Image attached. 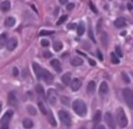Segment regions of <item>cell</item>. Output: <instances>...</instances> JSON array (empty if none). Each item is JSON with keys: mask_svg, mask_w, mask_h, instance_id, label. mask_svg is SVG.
<instances>
[{"mask_svg": "<svg viewBox=\"0 0 133 129\" xmlns=\"http://www.w3.org/2000/svg\"><path fill=\"white\" fill-rule=\"evenodd\" d=\"M72 107H73V110L76 112V114H78L79 117H85L86 115L87 108H86V104L84 103L83 100H81V99L74 100Z\"/></svg>", "mask_w": 133, "mask_h": 129, "instance_id": "cell-1", "label": "cell"}, {"mask_svg": "<svg viewBox=\"0 0 133 129\" xmlns=\"http://www.w3.org/2000/svg\"><path fill=\"white\" fill-rule=\"evenodd\" d=\"M116 123L118 124V126L121 128H125L128 125V119H127L126 113H125V111H124V109L122 107L117 108V111H116Z\"/></svg>", "mask_w": 133, "mask_h": 129, "instance_id": "cell-2", "label": "cell"}, {"mask_svg": "<svg viewBox=\"0 0 133 129\" xmlns=\"http://www.w3.org/2000/svg\"><path fill=\"white\" fill-rule=\"evenodd\" d=\"M12 114H14V111L10 109L7 110L3 114V117L1 118V121H0V129H8V125L12 118Z\"/></svg>", "mask_w": 133, "mask_h": 129, "instance_id": "cell-3", "label": "cell"}, {"mask_svg": "<svg viewBox=\"0 0 133 129\" xmlns=\"http://www.w3.org/2000/svg\"><path fill=\"white\" fill-rule=\"evenodd\" d=\"M58 117H59V120L62 123V125H64L65 127H71V125H72V119H71V115H70V113L68 111H65V110H59L58 111Z\"/></svg>", "mask_w": 133, "mask_h": 129, "instance_id": "cell-4", "label": "cell"}, {"mask_svg": "<svg viewBox=\"0 0 133 129\" xmlns=\"http://www.w3.org/2000/svg\"><path fill=\"white\" fill-rule=\"evenodd\" d=\"M123 96H124V99H125L127 105L129 106V108L133 109V91L130 88H124Z\"/></svg>", "mask_w": 133, "mask_h": 129, "instance_id": "cell-5", "label": "cell"}, {"mask_svg": "<svg viewBox=\"0 0 133 129\" xmlns=\"http://www.w3.org/2000/svg\"><path fill=\"white\" fill-rule=\"evenodd\" d=\"M104 120H105L106 124L109 126L110 129H115V127H116V121L114 120V118L111 114V112H109V111L106 112L105 115H104Z\"/></svg>", "mask_w": 133, "mask_h": 129, "instance_id": "cell-6", "label": "cell"}, {"mask_svg": "<svg viewBox=\"0 0 133 129\" xmlns=\"http://www.w3.org/2000/svg\"><path fill=\"white\" fill-rule=\"evenodd\" d=\"M46 99L48 100V102L52 105H54L56 103V100H57V95H56V92L53 89V88H49L48 92H47V97Z\"/></svg>", "mask_w": 133, "mask_h": 129, "instance_id": "cell-7", "label": "cell"}, {"mask_svg": "<svg viewBox=\"0 0 133 129\" xmlns=\"http://www.w3.org/2000/svg\"><path fill=\"white\" fill-rule=\"evenodd\" d=\"M7 103L10 106H17L18 99H17V95L15 92H9V94L7 96Z\"/></svg>", "mask_w": 133, "mask_h": 129, "instance_id": "cell-8", "label": "cell"}, {"mask_svg": "<svg viewBox=\"0 0 133 129\" xmlns=\"http://www.w3.org/2000/svg\"><path fill=\"white\" fill-rule=\"evenodd\" d=\"M42 79H44L46 81V83H51L52 80H53V75L48 70L43 69V71H42Z\"/></svg>", "mask_w": 133, "mask_h": 129, "instance_id": "cell-9", "label": "cell"}, {"mask_svg": "<svg viewBox=\"0 0 133 129\" xmlns=\"http://www.w3.org/2000/svg\"><path fill=\"white\" fill-rule=\"evenodd\" d=\"M81 84H82L81 80L78 79V78H75V79L71 80V83H70V85H71V89H72L73 92H77V91L80 88Z\"/></svg>", "mask_w": 133, "mask_h": 129, "instance_id": "cell-10", "label": "cell"}, {"mask_svg": "<svg viewBox=\"0 0 133 129\" xmlns=\"http://www.w3.org/2000/svg\"><path fill=\"white\" fill-rule=\"evenodd\" d=\"M32 68H33V71H34V74H35L36 78L38 80L42 79V71H43V68L38 63H36V62H33L32 63Z\"/></svg>", "mask_w": 133, "mask_h": 129, "instance_id": "cell-11", "label": "cell"}, {"mask_svg": "<svg viewBox=\"0 0 133 129\" xmlns=\"http://www.w3.org/2000/svg\"><path fill=\"white\" fill-rule=\"evenodd\" d=\"M17 45H18L17 38H16V37H11V38H9V40L7 41V43H6V48H7V50L12 51L14 49H16Z\"/></svg>", "mask_w": 133, "mask_h": 129, "instance_id": "cell-12", "label": "cell"}, {"mask_svg": "<svg viewBox=\"0 0 133 129\" xmlns=\"http://www.w3.org/2000/svg\"><path fill=\"white\" fill-rule=\"evenodd\" d=\"M108 92H109L108 84H107L105 81L101 82L100 87H99V95H100V96H105V95H107V94H108Z\"/></svg>", "mask_w": 133, "mask_h": 129, "instance_id": "cell-13", "label": "cell"}, {"mask_svg": "<svg viewBox=\"0 0 133 129\" xmlns=\"http://www.w3.org/2000/svg\"><path fill=\"white\" fill-rule=\"evenodd\" d=\"M50 63H51L52 68H53L57 73H60V72H61V64H60V62H59L58 59H52Z\"/></svg>", "mask_w": 133, "mask_h": 129, "instance_id": "cell-14", "label": "cell"}, {"mask_svg": "<svg viewBox=\"0 0 133 129\" xmlns=\"http://www.w3.org/2000/svg\"><path fill=\"white\" fill-rule=\"evenodd\" d=\"M96 91V82L95 81H89L87 83V87H86V92L88 94H94Z\"/></svg>", "mask_w": 133, "mask_h": 129, "instance_id": "cell-15", "label": "cell"}, {"mask_svg": "<svg viewBox=\"0 0 133 129\" xmlns=\"http://www.w3.org/2000/svg\"><path fill=\"white\" fill-rule=\"evenodd\" d=\"M7 43V33L3 32L0 34V49H2Z\"/></svg>", "mask_w": 133, "mask_h": 129, "instance_id": "cell-16", "label": "cell"}, {"mask_svg": "<svg viewBox=\"0 0 133 129\" xmlns=\"http://www.w3.org/2000/svg\"><path fill=\"white\" fill-rule=\"evenodd\" d=\"M15 23H16V19L14 17H7L4 21V25L6 27H12L15 25Z\"/></svg>", "mask_w": 133, "mask_h": 129, "instance_id": "cell-17", "label": "cell"}, {"mask_svg": "<svg viewBox=\"0 0 133 129\" xmlns=\"http://www.w3.org/2000/svg\"><path fill=\"white\" fill-rule=\"evenodd\" d=\"M114 26L117 27V28H121V27H124L126 26V21L124 18H117L115 21H114Z\"/></svg>", "mask_w": 133, "mask_h": 129, "instance_id": "cell-18", "label": "cell"}, {"mask_svg": "<svg viewBox=\"0 0 133 129\" xmlns=\"http://www.w3.org/2000/svg\"><path fill=\"white\" fill-rule=\"evenodd\" d=\"M71 80H72V78H71V73H65V74H63L62 77H61V81H62L65 85H69V84L71 83Z\"/></svg>", "mask_w": 133, "mask_h": 129, "instance_id": "cell-19", "label": "cell"}, {"mask_svg": "<svg viewBox=\"0 0 133 129\" xmlns=\"http://www.w3.org/2000/svg\"><path fill=\"white\" fill-rule=\"evenodd\" d=\"M83 63V60L80 58V57H73L72 59H71V64L72 66H74V67H77V66H81Z\"/></svg>", "mask_w": 133, "mask_h": 129, "instance_id": "cell-20", "label": "cell"}, {"mask_svg": "<svg viewBox=\"0 0 133 129\" xmlns=\"http://www.w3.org/2000/svg\"><path fill=\"white\" fill-rule=\"evenodd\" d=\"M47 115H48V120H49V123H50V124H51L53 127H56V126H57V123H56V121H55V119H54V117H53V113H52V111H51V110H49V111H48Z\"/></svg>", "mask_w": 133, "mask_h": 129, "instance_id": "cell-21", "label": "cell"}, {"mask_svg": "<svg viewBox=\"0 0 133 129\" xmlns=\"http://www.w3.org/2000/svg\"><path fill=\"white\" fill-rule=\"evenodd\" d=\"M23 127L26 129H30L33 127V122L30 119H24L23 120Z\"/></svg>", "mask_w": 133, "mask_h": 129, "instance_id": "cell-22", "label": "cell"}, {"mask_svg": "<svg viewBox=\"0 0 133 129\" xmlns=\"http://www.w3.org/2000/svg\"><path fill=\"white\" fill-rule=\"evenodd\" d=\"M35 92H36V94H37L38 96H41V97H45V91H44L43 85H41V84H36V85H35Z\"/></svg>", "mask_w": 133, "mask_h": 129, "instance_id": "cell-23", "label": "cell"}, {"mask_svg": "<svg viewBox=\"0 0 133 129\" xmlns=\"http://www.w3.org/2000/svg\"><path fill=\"white\" fill-rule=\"evenodd\" d=\"M1 9L3 11H8L10 9V2L8 0H5L1 3Z\"/></svg>", "mask_w": 133, "mask_h": 129, "instance_id": "cell-24", "label": "cell"}, {"mask_svg": "<svg viewBox=\"0 0 133 129\" xmlns=\"http://www.w3.org/2000/svg\"><path fill=\"white\" fill-rule=\"evenodd\" d=\"M37 104H38V108H39V110H41V112L43 113V114H45V115H47V113H48V111H47V108H46V106H45V104L42 102V101H38L37 102Z\"/></svg>", "mask_w": 133, "mask_h": 129, "instance_id": "cell-25", "label": "cell"}, {"mask_svg": "<svg viewBox=\"0 0 133 129\" xmlns=\"http://www.w3.org/2000/svg\"><path fill=\"white\" fill-rule=\"evenodd\" d=\"M84 30H85V27H84V23L81 22L78 26H77V33L78 35H82L84 33Z\"/></svg>", "mask_w": 133, "mask_h": 129, "instance_id": "cell-26", "label": "cell"}, {"mask_svg": "<svg viewBox=\"0 0 133 129\" xmlns=\"http://www.w3.org/2000/svg\"><path fill=\"white\" fill-rule=\"evenodd\" d=\"M100 121H101V111L97 110L95 113V117H94V123L98 124V123H100Z\"/></svg>", "mask_w": 133, "mask_h": 129, "instance_id": "cell-27", "label": "cell"}, {"mask_svg": "<svg viewBox=\"0 0 133 129\" xmlns=\"http://www.w3.org/2000/svg\"><path fill=\"white\" fill-rule=\"evenodd\" d=\"M53 49H54L56 52L60 51V50L62 49V43H60V42H55L54 45H53Z\"/></svg>", "mask_w": 133, "mask_h": 129, "instance_id": "cell-28", "label": "cell"}, {"mask_svg": "<svg viewBox=\"0 0 133 129\" xmlns=\"http://www.w3.org/2000/svg\"><path fill=\"white\" fill-rule=\"evenodd\" d=\"M27 111H28V113H30L32 115H35L36 114V109L32 105H28L27 106Z\"/></svg>", "mask_w": 133, "mask_h": 129, "instance_id": "cell-29", "label": "cell"}, {"mask_svg": "<svg viewBox=\"0 0 133 129\" xmlns=\"http://www.w3.org/2000/svg\"><path fill=\"white\" fill-rule=\"evenodd\" d=\"M111 61H112V63H114V64H117L118 62H119V59H118V57L116 56V54L115 53H111Z\"/></svg>", "mask_w": 133, "mask_h": 129, "instance_id": "cell-30", "label": "cell"}, {"mask_svg": "<svg viewBox=\"0 0 133 129\" xmlns=\"http://www.w3.org/2000/svg\"><path fill=\"white\" fill-rule=\"evenodd\" d=\"M54 33V31H52V30H41L39 31V35L41 36H44V35H51V34H53Z\"/></svg>", "mask_w": 133, "mask_h": 129, "instance_id": "cell-31", "label": "cell"}, {"mask_svg": "<svg viewBox=\"0 0 133 129\" xmlns=\"http://www.w3.org/2000/svg\"><path fill=\"white\" fill-rule=\"evenodd\" d=\"M66 19H68V16H66V15H63V16H61V17L59 18V20L57 21V23H56V24H57V25H61L63 22H65V21H66Z\"/></svg>", "mask_w": 133, "mask_h": 129, "instance_id": "cell-32", "label": "cell"}, {"mask_svg": "<svg viewBox=\"0 0 133 129\" xmlns=\"http://www.w3.org/2000/svg\"><path fill=\"white\" fill-rule=\"evenodd\" d=\"M122 78H123V80H124L126 83H129V82H130V78H129V76H128L125 72L122 73Z\"/></svg>", "mask_w": 133, "mask_h": 129, "instance_id": "cell-33", "label": "cell"}, {"mask_svg": "<svg viewBox=\"0 0 133 129\" xmlns=\"http://www.w3.org/2000/svg\"><path fill=\"white\" fill-rule=\"evenodd\" d=\"M88 35H89V38L94 42V43H96V38H95V36H94V33H92V30H91V28L89 27L88 28Z\"/></svg>", "mask_w": 133, "mask_h": 129, "instance_id": "cell-34", "label": "cell"}, {"mask_svg": "<svg viewBox=\"0 0 133 129\" xmlns=\"http://www.w3.org/2000/svg\"><path fill=\"white\" fill-rule=\"evenodd\" d=\"M88 5H89L90 9H91V10H92V11H94L95 14H97V12H98V9H97V7H96V6L94 5V3H92L91 1H89V2H88Z\"/></svg>", "mask_w": 133, "mask_h": 129, "instance_id": "cell-35", "label": "cell"}, {"mask_svg": "<svg viewBox=\"0 0 133 129\" xmlns=\"http://www.w3.org/2000/svg\"><path fill=\"white\" fill-rule=\"evenodd\" d=\"M115 53H116L119 57H122V56H123V52H122V50H121V48H119L118 46H116V47H115Z\"/></svg>", "mask_w": 133, "mask_h": 129, "instance_id": "cell-36", "label": "cell"}, {"mask_svg": "<svg viewBox=\"0 0 133 129\" xmlns=\"http://www.w3.org/2000/svg\"><path fill=\"white\" fill-rule=\"evenodd\" d=\"M101 28H102V19H100L98 21V25H97V31L100 32L101 31Z\"/></svg>", "mask_w": 133, "mask_h": 129, "instance_id": "cell-37", "label": "cell"}, {"mask_svg": "<svg viewBox=\"0 0 133 129\" xmlns=\"http://www.w3.org/2000/svg\"><path fill=\"white\" fill-rule=\"evenodd\" d=\"M41 44H42V46H43V47H48V46H49V41L44 38V40H42V41H41Z\"/></svg>", "mask_w": 133, "mask_h": 129, "instance_id": "cell-38", "label": "cell"}, {"mask_svg": "<svg viewBox=\"0 0 133 129\" xmlns=\"http://www.w3.org/2000/svg\"><path fill=\"white\" fill-rule=\"evenodd\" d=\"M74 7H75V4L74 3H66V9L68 10H72Z\"/></svg>", "mask_w": 133, "mask_h": 129, "instance_id": "cell-39", "label": "cell"}, {"mask_svg": "<svg viewBox=\"0 0 133 129\" xmlns=\"http://www.w3.org/2000/svg\"><path fill=\"white\" fill-rule=\"evenodd\" d=\"M61 103L68 106V105H69V99H66L65 97H62V98H61Z\"/></svg>", "mask_w": 133, "mask_h": 129, "instance_id": "cell-40", "label": "cell"}, {"mask_svg": "<svg viewBox=\"0 0 133 129\" xmlns=\"http://www.w3.org/2000/svg\"><path fill=\"white\" fill-rule=\"evenodd\" d=\"M51 56H52V53H51V52H49V51H45V52H44V57L49 58V57H51Z\"/></svg>", "mask_w": 133, "mask_h": 129, "instance_id": "cell-41", "label": "cell"}, {"mask_svg": "<svg viewBox=\"0 0 133 129\" xmlns=\"http://www.w3.org/2000/svg\"><path fill=\"white\" fill-rule=\"evenodd\" d=\"M76 27H77V25L75 23H71V24L68 25V29H75Z\"/></svg>", "mask_w": 133, "mask_h": 129, "instance_id": "cell-42", "label": "cell"}, {"mask_svg": "<svg viewBox=\"0 0 133 129\" xmlns=\"http://www.w3.org/2000/svg\"><path fill=\"white\" fill-rule=\"evenodd\" d=\"M12 75H14V76H18V75H19V70H18V68L15 67V68L12 69Z\"/></svg>", "mask_w": 133, "mask_h": 129, "instance_id": "cell-43", "label": "cell"}, {"mask_svg": "<svg viewBox=\"0 0 133 129\" xmlns=\"http://www.w3.org/2000/svg\"><path fill=\"white\" fill-rule=\"evenodd\" d=\"M88 62H89L90 66H96V61L92 60V59H90V58H88Z\"/></svg>", "mask_w": 133, "mask_h": 129, "instance_id": "cell-44", "label": "cell"}, {"mask_svg": "<svg viewBox=\"0 0 133 129\" xmlns=\"http://www.w3.org/2000/svg\"><path fill=\"white\" fill-rule=\"evenodd\" d=\"M127 7H128L129 10H132V9H133V4H132V3H128V4H127Z\"/></svg>", "mask_w": 133, "mask_h": 129, "instance_id": "cell-45", "label": "cell"}, {"mask_svg": "<svg viewBox=\"0 0 133 129\" xmlns=\"http://www.w3.org/2000/svg\"><path fill=\"white\" fill-rule=\"evenodd\" d=\"M59 3L62 4V5H63V4H66V3H68V0H59Z\"/></svg>", "mask_w": 133, "mask_h": 129, "instance_id": "cell-46", "label": "cell"}, {"mask_svg": "<svg viewBox=\"0 0 133 129\" xmlns=\"http://www.w3.org/2000/svg\"><path fill=\"white\" fill-rule=\"evenodd\" d=\"M98 56H99L100 60H103V56H102V54H101V52H100V51H98Z\"/></svg>", "mask_w": 133, "mask_h": 129, "instance_id": "cell-47", "label": "cell"}, {"mask_svg": "<svg viewBox=\"0 0 133 129\" xmlns=\"http://www.w3.org/2000/svg\"><path fill=\"white\" fill-rule=\"evenodd\" d=\"M126 33H127L126 31H123V32H121V35H122V36H125V35H126Z\"/></svg>", "mask_w": 133, "mask_h": 129, "instance_id": "cell-48", "label": "cell"}, {"mask_svg": "<svg viewBox=\"0 0 133 129\" xmlns=\"http://www.w3.org/2000/svg\"><path fill=\"white\" fill-rule=\"evenodd\" d=\"M97 129H105V127H104V126H99Z\"/></svg>", "mask_w": 133, "mask_h": 129, "instance_id": "cell-49", "label": "cell"}, {"mask_svg": "<svg viewBox=\"0 0 133 129\" xmlns=\"http://www.w3.org/2000/svg\"><path fill=\"white\" fill-rule=\"evenodd\" d=\"M1 108H2V103H1V101H0V111H1Z\"/></svg>", "mask_w": 133, "mask_h": 129, "instance_id": "cell-50", "label": "cell"}, {"mask_svg": "<svg viewBox=\"0 0 133 129\" xmlns=\"http://www.w3.org/2000/svg\"><path fill=\"white\" fill-rule=\"evenodd\" d=\"M131 1H132V4H133V0H131Z\"/></svg>", "mask_w": 133, "mask_h": 129, "instance_id": "cell-51", "label": "cell"}, {"mask_svg": "<svg viewBox=\"0 0 133 129\" xmlns=\"http://www.w3.org/2000/svg\"><path fill=\"white\" fill-rule=\"evenodd\" d=\"M80 129H85V128H80Z\"/></svg>", "mask_w": 133, "mask_h": 129, "instance_id": "cell-52", "label": "cell"}]
</instances>
